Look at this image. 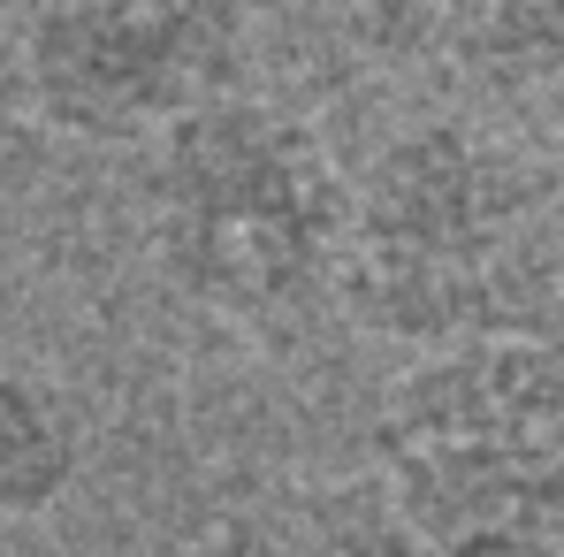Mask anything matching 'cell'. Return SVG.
I'll list each match as a JSON object with an SVG mask.
<instances>
[{
	"label": "cell",
	"instance_id": "obj_1",
	"mask_svg": "<svg viewBox=\"0 0 564 557\" xmlns=\"http://www.w3.org/2000/svg\"><path fill=\"white\" fill-rule=\"evenodd\" d=\"M153 253L169 282L229 313L282 321L336 290L351 191L328 146L275 99L221 93L153 138Z\"/></svg>",
	"mask_w": 564,
	"mask_h": 557
},
{
	"label": "cell",
	"instance_id": "obj_2",
	"mask_svg": "<svg viewBox=\"0 0 564 557\" xmlns=\"http://www.w3.org/2000/svg\"><path fill=\"white\" fill-rule=\"evenodd\" d=\"M381 496L435 557H542L564 519V389L473 344L412 367L375 428Z\"/></svg>",
	"mask_w": 564,
	"mask_h": 557
},
{
	"label": "cell",
	"instance_id": "obj_3",
	"mask_svg": "<svg viewBox=\"0 0 564 557\" xmlns=\"http://www.w3.org/2000/svg\"><path fill=\"white\" fill-rule=\"evenodd\" d=\"M245 39L252 0H31L23 93L69 138L130 146L237 93Z\"/></svg>",
	"mask_w": 564,
	"mask_h": 557
},
{
	"label": "cell",
	"instance_id": "obj_4",
	"mask_svg": "<svg viewBox=\"0 0 564 557\" xmlns=\"http://www.w3.org/2000/svg\"><path fill=\"white\" fill-rule=\"evenodd\" d=\"M488 161L458 130H404L351 191V237L336 260V298L359 329L397 344L458 336L480 306L488 237Z\"/></svg>",
	"mask_w": 564,
	"mask_h": 557
},
{
	"label": "cell",
	"instance_id": "obj_5",
	"mask_svg": "<svg viewBox=\"0 0 564 557\" xmlns=\"http://www.w3.org/2000/svg\"><path fill=\"white\" fill-rule=\"evenodd\" d=\"M85 465V436L69 420V405L39 382V374L0 360V527L46 519Z\"/></svg>",
	"mask_w": 564,
	"mask_h": 557
},
{
	"label": "cell",
	"instance_id": "obj_6",
	"mask_svg": "<svg viewBox=\"0 0 564 557\" xmlns=\"http://www.w3.org/2000/svg\"><path fill=\"white\" fill-rule=\"evenodd\" d=\"M305 527L321 557H435L381 496V481H351V489H321L305 496Z\"/></svg>",
	"mask_w": 564,
	"mask_h": 557
},
{
	"label": "cell",
	"instance_id": "obj_7",
	"mask_svg": "<svg viewBox=\"0 0 564 557\" xmlns=\"http://www.w3.org/2000/svg\"><path fill=\"white\" fill-rule=\"evenodd\" d=\"M191 557H321V543L305 527V504H237L198 535Z\"/></svg>",
	"mask_w": 564,
	"mask_h": 557
},
{
	"label": "cell",
	"instance_id": "obj_8",
	"mask_svg": "<svg viewBox=\"0 0 564 557\" xmlns=\"http://www.w3.org/2000/svg\"><path fill=\"white\" fill-rule=\"evenodd\" d=\"M15 85H23V77H15V69H8V54H0V130H8V107H15Z\"/></svg>",
	"mask_w": 564,
	"mask_h": 557
}]
</instances>
